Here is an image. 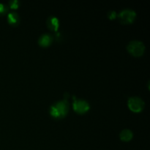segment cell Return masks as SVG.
<instances>
[{"mask_svg": "<svg viewBox=\"0 0 150 150\" xmlns=\"http://www.w3.org/2000/svg\"><path fill=\"white\" fill-rule=\"evenodd\" d=\"M73 99H74L73 108L76 112L83 114V113L89 111L90 106H89V104L88 103V102H86V100H77L74 97H73Z\"/></svg>", "mask_w": 150, "mask_h": 150, "instance_id": "cell-5", "label": "cell"}, {"mask_svg": "<svg viewBox=\"0 0 150 150\" xmlns=\"http://www.w3.org/2000/svg\"><path fill=\"white\" fill-rule=\"evenodd\" d=\"M128 106L134 112H140L144 107V102L139 97H132L128 100Z\"/></svg>", "mask_w": 150, "mask_h": 150, "instance_id": "cell-3", "label": "cell"}, {"mask_svg": "<svg viewBox=\"0 0 150 150\" xmlns=\"http://www.w3.org/2000/svg\"><path fill=\"white\" fill-rule=\"evenodd\" d=\"M68 111V102L67 100H61L53 105L51 108V114L53 117L60 118L67 114Z\"/></svg>", "mask_w": 150, "mask_h": 150, "instance_id": "cell-1", "label": "cell"}, {"mask_svg": "<svg viewBox=\"0 0 150 150\" xmlns=\"http://www.w3.org/2000/svg\"><path fill=\"white\" fill-rule=\"evenodd\" d=\"M110 16L111 17V18H113V16H114V17H115L116 16V13H114V12H111V13H110Z\"/></svg>", "mask_w": 150, "mask_h": 150, "instance_id": "cell-11", "label": "cell"}, {"mask_svg": "<svg viewBox=\"0 0 150 150\" xmlns=\"http://www.w3.org/2000/svg\"><path fill=\"white\" fill-rule=\"evenodd\" d=\"M136 16V12L130 9H125V10H122L119 14L120 21L124 23H130L133 22Z\"/></svg>", "mask_w": 150, "mask_h": 150, "instance_id": "cell-4", "label": "cell"}, {"mask_svg": "<svg viewBox=\"0 0 150 150\" xmlns=\"http://www.w3.org/2000/svg\"><path fill=\"white\" fill-rule=\"evenodd\" d=\"M133 132L128 129H125L120 133V139L124 142H129L133 138Z\"/></svg>", "mask_w": 150, "mask_h": 150, "instance_id": "cell-6", "label": "cell"}, {"mask_svg": "<svg viewBox=\"0 0 150 150\" xmlns=\"http://www.w3.org/2000/svg\"><path fill=\"white\" fill-rule=\"evenodd\" d=\"M51 40H52L51 36H50V35H48V34H45V35H42L40 38L39 43L42 46H48L51 42Z\"/></svg>", "mask_w": 150, "mask_h": 150, "instance_id": "cell-7", "label": "cell"}, {"mask_svg": "<svg viewBox=\"0 0 150 150\" xmlns=\"http://www.w3.org/2000/svg\"><path fill=\"white\" fill-rule=\"evenodd\" d=\"M51 27H53V26H54V28H57V26H58V20H57V18L53 17L51 19Z\"/></svg>", "mask_w": 150, "mask_h": 150, "instance_id": "cell-9", "label": "cell"}, {"mask_svg": "<svg viewBox=\"0 0 150 150\" xmlns=\"http://www.w3.org/2000/svg\"><path fill=\"white\" fill-rule=\"evenodd\" d=\"M17 15L15 14V13H10L8 16V20L9 22L12 23H15L17 22Z\"/></svg>", "mask_w": 150, "mask_h": 150, "instance_id": "cell-8", "label": "cell"}, {"mask_svg": "<svg viewBox=\"0 0 150 150\" xmlns=\"http://www.w3.org/2000/svg\"><path fill=\"white\" fill-rule=\"evenodd\" d=\"M127 50L133 56L139 57L143 54L145 50V45L142 41L133 40L127 45Z\"/></svg>", "mask_w": 150, "mask_h": 150, "instance_id": "cell-2", "label": "cell"}, {"mask_svg": "<svg viewBox=\"0 0 150 150\" xmlns=\"http://www.w3.org/2000/svg\"><path fill=\"white\" fill-rule=\"evenodd\" d=\"M4 11V7L2 4H0V13Z\"/></svg>", "mask_w": 150, "mask_h": 150, "instance_id": "cell-10", "label": "cell"}]
</instances>
